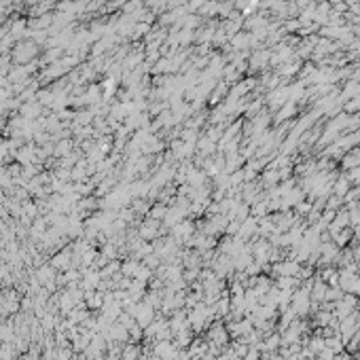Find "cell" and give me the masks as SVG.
Returning a JSON list of instances; mask_svg holds the SVG:
<instances>
[{
	"label": "cell",
	"mask_w": 360,
	"mask_h": 360,
	"mask_svg": "<svg viewBox=\"0 0 360 360\" xmlns=\"http://www.w3.org/2000/svg\"><path fill=\"white\" fill-rule=\"evenodd\" d=\"M138 322H140V327H148V324L153 322V307L151 305H140L138 307Z\"/></svg>",
	"instance_id": "obj_1"
}]
</instances>
